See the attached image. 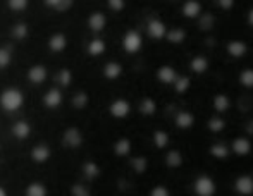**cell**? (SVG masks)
Listing matches in <instances>:
<instances>
[{
    "label": "cell",
    "mask_w": 253,
    "mask_h": 196,
    "mask_svg": "<svg viewBox=\"0 0 253 196\" xmlns=\"http://www.w3.org/2000/svg\"><path fill=\"white\" fill-rule=\"evenodd\" d=\"M224 53L229 57L231 60H236V62H243L247 60V66H253V55L250 57V43H248L245 38L233 37L229 40L224 41Z\"/></svg>",
    "instance_id": "cell-1"
},
{
    "label": "cell",
    "mask_w": 253,
    "mask_h": 196,
    "mask_svg": "<svg viewBox=\"0 0 253 196\" xmlns=\"http://www.w3.org/2000/svg\"><path fill=\"white\" fill-rule=\"evenodd\" d=\"M190 191L195 196H215L219 195V184L212 174L200 172L191 179Z\"/></svg>",
    "instance_id": "cell-2"
},
{
    "label": "cell",
    "mask_w": 253,
    "mask_h": 196,
    "mask_svg": "<svg viewBox=\"0 0 253 196\" xmlns=\"http://www.w3.org/2000/svg\"><path fill=\"white\" fill-rule=\"evenodd\" d=\"M198 126V117L188 107H179L172 116V129L179 133H190Z\"/></svg>",
    "instance_id": "cell-3"
},
{
    "label": "cell",
    "mask_w": 253,
    "mask_h": 196,
    "mask_svg": "<svg viewBox=\"0 0 253 196\" xmlns=\"http://www.w3.org/2000/svg\"><path fill=\"white\" fill-rule=\"evenodd\" d=\"M207 155H209L212 160H215L217 163H227L231 158H233L231 150H229V141L222 136L213 138V140L209 143V147H207Z\"/></svg>",
    "instance_id": "cell-4"
},
{
    "label": "cell",
    "mask_w": 253,
    "mask_h": 196,
    "mask_svg": "<svg viewBox=\"0 0 253 196\" xmlns=\"http://www.w3.org/2000/svg\"><path fill=\"white\" fill-rule=\"evenodd\" d=\"M229 150L234 158H248L253 155V138L247 134H234L229 138Z\"/></svg>",
    "instance_id": "cell-5"
},
{
    "label": "cell",
    "mask_w": 253,
    "mask_h": 196,
    "mask_svg": "<svg viewBox=\"0 0 253 196\" xmlns=\"http://www.w3.org/2000/svg\"><path fill=\"white\" fill-rule=\"evenodd\" d=\"M217 23H219V12L213 9H203V12L193 21V28L197 33L209 35L215 31Z\"/></svg>",
    "instance_id": "cell-6"
},
{
    "label": "cell",
    "mask_w": 253,
    "mask_h": 196,
    "mask_svg": "<svg viewBox=\"0 0 253 196\" xmlns=\"http://www.w3.org/2000/svg\"><path fill=\"white\" fill-rule=\"evenodd\" d=\"M145 33L150 38L153 43H159V41H164L166 38V33L169 30V24L162 19L160 16H150L147 21H145Z\"/></svg>",
    "instance_id": "cell-7"
},
{
    "label": "cell",
    "mask_w": 253,
    "mask_h": 196,
    "mask_svg": "<svg viewBox=\"0 0 253 196\" xmlns=\"http://www.w3.org/2000/svg\"><path fill=\"white\" fill-rule=\"evenodd\" d=\"M121 45H123V50L129 55H136L143 50L145 40H143V35H141L140 30L136 28H131L127 30L126 33L123 35V40H121Z\"/></svg>",
    "instance_id": "cell-8"
},
{
    "label": "cell",
    "mask_w": 253,
    "mask_h": 196,
    "mask_svg": "<svg viewBox=\"0 0 253 196\" xmlns=\"http://www.w3.org/2000/svg\"><path fill=\"white\" fill-rule=\"evenodd\" d=\"M212 69V59L207 53L198 52L195 55H191L186 62V71H190L191 76H205L209 71Z\"/></svg>",
    "instance_id": "cell-9"
},
{
    "label": "cell",
    "mask_w": 253,
    "mask_h": 196,
    "mask_svg": "<svg viewBox=\"0 0 253 196\" xmlns=\"http://www.w3.org/2000/svg\"><path fill=\"white\" fill-rule=\"evenodd\" d=\"M179 73H181V71L177 69L174 64L166 62V64H160V66L155 67V73H153V76H155V81L160 84V86L170 88L174 81H176V78L179 76Z\"/></svg>",
    "instance_id": "cell-10"
},
{
    "label": "cell",
    "mask_w": 253,
    "mask_h": 196,
    "mask_svg": "<svg viewBox=\"0 0 253 196\" xmlns=\"http://www.w3.org/2000/svg\"><path fill=\"white\" fill-rule=\"evenodd\" d=\"M233 105H234L233 97L227 91L219 90L210 97V110L215 114H220V116L227 117V114L233 110Z\"/></svg>",
    "instance_id": "cell-11"
},
{
    "label": "cell",
    "mask_w": 253,
    "mask_h": 196,
    "mask_svg": "<svg viewBox=\"0 0 253 196\" xmlns=\"http://www.w3.org/2000/svg\"><path fill=\"white\" fill-rule=\"evenodd\" d=\"M231 193L238 196H253V174L240 172L231 183Z\"/></svg>",
    "instance_id": "cell-12"
},
{
    "label": "cell",
    "mask_w": 253,
    "mask_h": 196,
    "mask_svg": "<svg viewBox=\"0 0 253 196\" xmlns=\"http://www.w3.org/2000/svg\"><path fill=\"white\" fill-rule=\"evenodd\" d=\"M188 38H190V26H186V24H176V26H169L164 41L169 47H181V45L186 43Z\"/></svg>",
    "instance_id": "cell-13"
},
{
    "label": "cell",
    "mask_w": 253,
    "mask_h": 196,
    "mask_svg": "<svg viewBox=\"0 0 253 196\" xmlns=\"http://www.w3.org/2000/svg\"><path fill=\"white\" fill-rule=\"evenodd\" d=\"M162 162H164V165H166V169L179 170V169H183L184 163H186V155H184V152L179 147L167 148L166 152H164Z\"/></svg>",
    "instance_id": "cell-14"
},
{
    "label": "cell",
    "mask_w": 253,
    "mask_h": 196,
    "mask_svg": "<svg viewBox=\"0 0 253 196\" xmlns=\"http://www.w3.org/2000/svg\"><path fill=\"white\" fill-rule=\"evenodd\" d=\"M205 9L203 0H183L179 3V16L183 17L186 23H193L198 16Z\"/></svg>",
    "instance_id": "cell-15"
},
{
    "label": "cell",
    "mask_w": 253,
    "mask_h": 196,
    "mask_svg": "<svg viewBox=\"0 0 253 196\" xmlns=\"http://www.w3.org/2000/svg\"><path fill=\"white\" fill-rule=\"evenodd\" d=\"M203 127H205L207 133L212 134V136H222V134L226 133V129H227V117L212 112L205 119Z\"/></svg>",
    "instance_id": "cell-16"
},
{
    "label": "cell",
    "mask_w": 253,
    "mask_h": 196,
    "mask_svg": "<svg viewBox=\"0 0 253 196\" xmlns=\"http://www.w3.org/2000/svg\"><path fill=\"white\" fill-rule=\"evenodd\" d=\"M0 105L7 110V112H14L17 110L21 105H23V93L16 88H10V90H5L0 97Z\"/></svg>",
    "instance_id": "cell-17"
},
{
    "label": "cell",
    "mask_w": 253,
    "mask_h": 196,
    "mask_svg": "<svg viewBox=\"0 0 253 196\" xmlns=\"http://www.w3.org/2000/svg\"><path fill=\"white\" fill-rule=\"evenodd\" d=\"M191 88H193V76L183 71V73H179V76H177L176 81L172 83L170 91H172L176 97H186L191 91Z\"/></svg>",
    "instance_id": "cell-18"
},
{
    "label": "cell",
    "mask_w": 253,
    "mask_h": 196,
    "mask_svg": "<svg viewBox=\"0 0 253 196\" xmlns=\"http://www.w3.org/2000/svg\"><path fill=\"white\" fill-rule=\"evenodd\" d=\"M150 140H152L153 148H155L157 152H164V150H167L170 147V143H172V136H170L169 131L164 129V127H157V129H153Z\"/></svg>",
    "instance_id": "cell-19"
},
{
    "label": "cell",
    "mask_w": 253,
    "mask_h": 196,
    "mask_svg": "<svg viewBox=\"0 0 253 196\" xmlns=\"http://www.w3.org/2000/svg\"><path fill=\"white\" fill-rule=\"evenodd\" d=\"M133 107H131V102L126 98H116L109 107V112L114 119H126L131 114Z\"/></svg>",
    "instance_id": "cell-20"
},
{
    "label": "cell",
    "mask_w": 253,
    "mask_h": 196,
    "mask_svg": "<svg viewBox=\"0 0 253 196\" xmlns=\"http://www.w3.org/2000/svg\"><path fill=\"white\" fill-rule=\"evenodd\" d=\"M236 83L241 90H253V66H243L236 73Z\"/></svg>",
    "instance_id": "cell-21"
},
{
    "label": "cell",
    "mask_w": 253,
    "mask_h": 196,
    "mask_svg": "<svg viewBox=\"0 0 253 196\" xmlns=\"http://www.w3.org/2000/svg\"><path fill=\"white\" fill-rule=\"evenodd\" d=\"M138 110L143 117H153L159 112V102H157L155 97H143L140 100V105H138Z\"/></svg>",
    "instance_id": "cell-22"
},
{
    "label": "cell",
    "mask_w": 253,
    "mask_h": 196,
    "mask_svg": "<svg viewBox=\"0 0 253 196\" xmlns=\"http://www.w3.org/2000/svg\"><path fill=\"white\" fill-rule=\"evenodd\" d=\"M205 3V9H213L220 14H229L236 9V0H209Z\"/></svg>",
    "instance_id": "cell-23"
},
{
    "label": "cell",
    "mask_w": 253,
    "mask_h": 196,
    "mask_svg": "<svg viewBox=\"0 0 253 196\" xmlns=\"http://www.w3.org/2000/svg\"><path fill=\"white\" fill-rule=\"evenodd\" d=\"M129 167L136 176H143V174H147L148 167H150V160L145 155H134L129 160Z\"/></svg>",
    "instance_id": "cell-24"
},
{
    "label": "cell",
    "mask_w": 253,
    "mask_h": 196,
    "mask_svg": "<svg viewBox=\"0 0 253 196\" xmlns=\"http://www.w3.org/2000/svg\"><path fill=\"white\" fill-rule=\"evenodd\" d=\"M123 73H124L123 66H121L119 62H114V60L112 62H107L105 66H103V76L110 81L119 79V78L123 76Z\"/></svg>",
    "instance_id": "cell-25"
},
{
    "label": "cell",
    "mask_w": 253,
    "mask_h": 196,
    "mask_svg": "<svg viewBox=\"0 0 253 196\" xmlns=\"http://www.w3.org/2000/svg\"><path fill=\"white\" fill-rule=\"evenodd\" d=\"M131 152H133V141L129 138H119L114 143V153L117 157H129Z\"/></svg>",
    "instance_id": "cell-26"
},
{
    "label": "cell",
    "mask_w": 253,
    "mask_h": 196,
    "mask_svg": "<svg viewBox=\"0 0 253 196\" xmlns=\"http://www.w3.org/2000/svg\"><path fill=\"white\" fill-rule=\"evenodd\" d=\"M88 26L91 28L93 31H102V30H105V26H107V16L103 12H93L90 16V19H88Z\"/></svg>",
    "instance_id": "cell-27"
},
{
    "label": "cell",
    "mask_w": 253,
    "mask_h": 196,
    "mask_svg": "<svg viewBox=\"0 0 253 196\" xmlns=\"http://www.w3.org/2000/svg\"><path fill=\"white\" fill-rule=\"evenodd\" d=\"M105 50H107V45H105V41L100 40V38H97V40H91L90 45H88V52H90V55H93V57L102 55Z\"/></svg>",
    "instance_id": "cell-28"
},
{
    "label": "cell",
    "mask_w": 253,
    "mask_h": 196,
    "mask_svg": "<svg viewBox=\"0 0 253 196\" xmlns=\"http://www.w3.org/2000/svg\"><path fill=\"white\" fill-rule=\"evenodd\" d=\"M60 100H62V97H60V91L59 90H50L47 93V97L43 98V102H45V105H47V107L55 109V107L60 103Z\"/></svg>",
    "instance_id": "cell-29"
},
{
    "label": "cell",
    "mask_w": 253,
    "mask_h": 196,
    "mask_svg": "<svg viewBox=\"0 0 253 196\" xmlns=\"http://www.w3.org/2000/svg\"><path fill=\"white\" fill-rule=\"evenodd\" d=\"M148 195H150V196H170V195H172V190H170L167 184L159 183V184H155V186L150 188Z\"/></svg>",
    "instance_id": "cell-30"
},
{
    "label": "cell",
    "mask_w": 253,
    "mask_h": 196,
    "mask_svg": "<svg viewBox=\"0 0 253 196\" xmlns=\"http://www.w3.org/2000/svg\"><path fill=\"white\" fill-rule=\"evenodd\" d=\"M45 76H47V71H45V67H33V69L30 71V74H28V78H30L33 83H42V81L45 79Z\"/></svg>",
    "instance_id": "cell-31"
},
{
    "label": "cell",
    "mask_w": 253,
    "mask_h": 196,
    "mask_svg": "<svg viewBox=\"0 0 253 196\" xmlns=\"http://www.w3.org/2000/svg\"><path fill=\"white\" fill-rule=\"evenodd\" d=\"M14 134H16L19 140H24V138L30 134V126H28L26 122H17L16 126H14Z\"/></svg>",
    "instance_id": "cell-32"
},
{
    "label": "cell",
    "mask_w": 253,
    "mask_h": 196,
    "mask_svg": "<svg viewBox=\"0 0 253 196\" xmlns=\"http://www.w3.org/2000/svg\"><path fill=\"white\" fill-rule=\"evenodd\" d=\"M107 3L112 12H123L126 9V0H107Z\"/></svg>",
    "instance_id": "cell-33"
},
{
    "label": "cell",
    "mask_w": 253,
    "mask_h": 196,
    "mask_svg": "<svg viewBox=\"0 0 253 196\" xmlns=\"http://www.w3.org/2000/svg\"><path fill=\"white\" fill-rule=\"evenodd\" d=\"M31 155H33V158L38 160V162H43V160L48 157V150L45 147H37L33 150V153H31Z\"/></svg>",
    "instance_id": "cell-34"
},
{
    "label": "cell",
    "mask_w": 253,
    "mask_h": 196,
    "mask_svg": "<svg viewBox=\"0 0 253 196\" xmlns=\"http://www.w3.org/2000/svg\"><path fill=\"white\" fill-rule=\"evenodd\" d=\"M50 47H52L53 50H62L64 47H66V40H64L62 35H55V37H52Z\"/></svg>",
    "instance_id": "cell-35"
},
{
    "label": "cell",
    "mask_w": 253,
    "mask_h": 196,
    "mask_svg": "<svg viewBox=\"0 0 253 196\" xmlns=\"http://www.w3.org/2000/svg\"><path fill=\"white\" fill-rule=\"evenodd\" d=\"M245 26L248 30H253V5H250L245 10Z\"/></svg>",
    "instance_id": "cell-36"
},
{
    "label": "cell",
    "mask_w": 253,
    "mask_h": 196,
    "mask_svg": "<svg viewBox=\"0 0 253 196\" xmlns=\"http://www.w3.org/2000/svg\"><path fill=\"white\" fill-rule=\"evenodd\" d=\"M28 195L42 196V195H45V188L40 186V184H31V186L28 188Z\"/></svg>",
    "instance_id": "cell-37"
},
{
    "label": "cell",
    "mask_w": 253,
    "mask_h": 196,
    "mask_svg": "<svg viewBox=\"0 0 253 196\" xmlns=\"http://www.w3.org/2000/svg\"><path fill=\"white\" fill-rule=\"evenodd\" d=\"M9 3H10V7H12V9L23 10L24 7L28 5V0H9Z\"/></svg>",
    "instance_id": "cell-38"
},
{
    "label": "cell",
    "mask_w": 253,
    "mask_h": 196,
    "mask_svg": "<svg viewBox=\"0 0 253 196\" xmlns=\"http://www.w3.org/2000/svg\"><path fill=\"white\" fill-rule=\"evenodd\" d=\"M84 170H86L88 176H90V177L98 176V172H100V170H98V167L95 165V163H86V165H84Z\"/></svg>",
    "instance_id": "cell-39"
},
{
    "label": "cell",
    "mask_w": 253,
    "mask_h": 196,
    "mask_svg": "<svg viewBox=\"0 0 253 196\" xmlns=\"http://www.w3.org/2000/svg\"><path fill=\"white\" fill-rule=\"evenodd\" d=\"M10 60V55L7 50H0V67H5Z\"/></svg>",
    "instance_id": "cell-40"
},
{
    "label": "cell",
    "mask_w": 253,
    "mask_h": 196,
    "mask_svg": "<svg viewBox=\"0 0 253 196\" xmlns=\"http://www.w3.org/2000/svg\"><path fill=\"white\" fill-rule=\"evenodd\" d=\"M48 5H53V7H60V3L64 2V0H47Z\"/></svg>",
    "instance_id": "cell-41"
},
{
    "label": "cell",
    "mask_w": 253,
    "mask_h": 196,
    "mask_svg": "<svg viewBox=\"0 0 253 196\" xmlns=\"http://www.w3.org/2000/svg\"><path fill=\"white\" fill-rule=\"evenodd\" d=\"M167 3H169V5H174V7H177L179 5L181 2H183V0H166Z\"/></svg>",
    "instance_id": "cell-42"
},
{
    "label": "cell",
    "mask_w": 253,
    "mask_h": 196,
    "mask_svg": "<svg viewBox=\"0 0 253 196\" xmlns=\"http://www.w3.org/2000/svg\"><path fill=\"white\" fill-rule=\"evenodd\" d=\"M0 195H5V191H3V190H0Z\"/></svg>",
    "instance_id": "cell-43"
}]
</instances>
